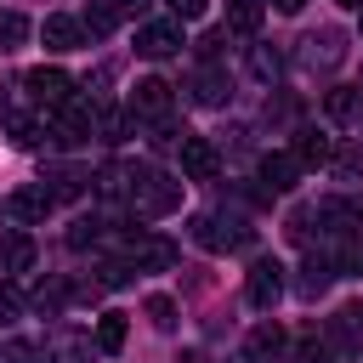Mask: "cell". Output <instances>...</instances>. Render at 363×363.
Instances as JSON below:
<instances>
[{"mask_svg": "<svg viewBox=\"0 0 363 363\" xmlns=\"http://www.w3.org/2000/svg\"><path fill=\"white\" fill-rule=\"evenodd\" d=\"M125 199H130L136 216H170V210L182 204V182L164 176V170H153V164H130V187H125Z\"/></svg>", "mask_w": 363, "mask_h": 363, "instance_id": "1", "label": "cell"}, {"mask_svg": "<svg viewBox=\"0 0 363 363\" xmlns=\"http://www.w3.org/2000/svg\"><path fill=\"white\" fill-rule=\"evenodd\" d=\"M193 238H199L204 250H244V244H250V227H244L238 216L210 210V216H199V221H193Z\"/></svg>", "mask_w": 363, "mask_h": 363, "instance_id": "2", "label": "cell"}, {"mask_svg": "<svg viewBox=\"0 0 363 363\" xmlns=\"http://www.w3.org/2000/svg\"><path fill=\"white\" fill-rule=\"evenodd\" d=\"M23 91H28L34 102H45V108H68V102H74V79H68L62 68H28V74H23Z\"/></svg>", "mask_w": 363, "mask_h": 363, "instance_id": "3", "label": "cell"}, {"mask_svg": "<svg viewBox=\"0 0 363 363\" xmlns=\"http://www.w3.org/2000/svg\"><path fill=\"white\" fill-rule=\"evenodd\" d=\"M278 295H284V267H278V261H255L250 278H244V301H250L255 312H272Z\"/></svg>", "mask_w": 363, "mask_h": 363, "instance_id": "4", "label": "cell"}, {"mask_svg": "<svg viewBox=\"0 0 363 363\" xmlns=\"http://www.w3.org/2000/svg\"><path fill=\"white\" fill-rule=\"evenodd\" d=\"M216 170H221L216 142L210 136H182V176L187 182H216Z\"/></svg>", "mask_w": 363, "mask_h": 363, "instance_id": "5", "label": "cell"}, {"mask_svg": "<svg viewBox=\"0 0 363 363\" xmlns=\"http://www.w3.org/2000/svg\"><path fill=\"white\" fill-rule=\"evenodd\" d=\"M119 255H125V267H176V244H164V238H147V233H136V238H125L119 244Z\"/></svg>", "mask_w": 363, "mask_h": 363, "instance_id": "6", "label": "cell"}, {"mask_svg": "<svg viewBox=\"0 0 363 363\" xmlns=\"http://www.w3.org/2000/svg\"><path fill=\"white\" fill-rule=\"evenodd\" d=\"M136 51L153 57V62H159V57H176V51H182V23H142V28H136Z\"/></svg>", "mask_w": 363, "mask_h": 363, "instance_id": "7", "label": "cell"}, {"mask_svg": "<svg viewBox=\"0 0 363 363\" xmlns=\"http://www.w3.org/2000/svg\"><path fill=\"white\" fill-rule=\"evenodd\" d=\"M130 113H136V119H164V113H170V85H164L159 74L136 79V91H130Z\"/></svg>", "mask_w": 363, "mask_h": 363, "instance_id": "8", "label": "cell"}, {"mask_svg": "<svg viewBox=\"0 0 363 363\" xmlns=\"http://www.w3.org/2000/svg\"><path fill=\"white\" fill-rule=\"evenodd\" d=\"M6 210H11L17 221H45V216L57 210V193H51L45 182H34V187H17V193L6 199Z\"/></svg>", "mask_w": 363, "mask_h": 363, "instance_id": "9", "label": "cell"}, {"mask_svg": "<svg viewBox=\"0 0 363 363\" xmlns=\"http://www.w3.org/2000/svg\"><path fill=\"white\" fill-rule=\"evenodd\" d=\"M329 346H335V352H357V346H363V301H346V306L335 312Z\"/></svg>", "mask_w": 363, "mask_h": 363, "instance_id": "10", "label": "cell"}, {"mask_svg": "<svg viewBox=\"0 0 363 363\" xmlns=\"http://www.w3.org/2000/svg\"><path fill=\"white\" fill-rule=\"evenodd\" d=\"M28 267H34V238L17 233V227H0V272L11 278V272H28Z\"/></svg>", "mask_w": 363, "mask_h": 363, "instance_id": "11", "label": "cell"}, {"mask_svg": "<svg viewBox=\"0 0 363 363\" xmlns=\"http://www.w3.org/2000/svg\"><path fill=\"white\" fill-rule=\"evenodd\" d=\"M301 170H306V164H301L295 153H267V159H261V182H267L272 193H289Z\"/></svg>", "mask_w": 363, "mask_h": 363, "instance_id": "12", "label": "cell"}, {"mask_svg": "<svg viewBox=\"0 0 363 363\" xmlns=\"http://www.w3.org/2000/svg\"><path fill=\"white\" fill-rule=\"evenodd\" d=\"M284 352V329L278 323H261V329H250V340H244V363H267V357H278Z\"/></svg>", "mask_w": 363, "mask_h": 363, "instance_id": "13", "label": "cell"}, {"mask_svg": "<svg viewBox=\"0 0 363 363\" xmlns=\"http://www.w3.org/2000/svg\"><path fill=\"white\" fill-rule=\"evenodd\" d=\"M40 40H45V51H74V45L85 40V28H79L74 17H45V23H40Z\"/></svg>", "mask_w": 363, "mask_h": 363, "instance_id": "14", "label": "cell"}, {"mask_svg": "<svg viewBox=\"0 0 363 363\" xmlns=\"http://www.w3.org/2000/svg\"><path fill=\"white\" fill-rule=\"evenodd\" d=\"M323 113H329L335 125H357V119H363V102H357V91H346V85H335V91L323 96Z\"/></svg>", "mask_w": 363, "mask_h": 363, "instance_id": "15", "label": "cell"}, {"mask_svg": "<svg viewBox=\"0 0 363 363\" xmlns=\"http://www.w3.org/2000/svg\"><path fill=\"white\" fill-rule=\"evenodd\" d=\"M306 57H312V62H323V68H335V62L346 57V45H340V28H323V34H312V40H306Z\"/></svg>", "mask_w": 363, "mask_h": 363, "instance_id": "16", "label": "cell"}, {"mask_svg": "<svg viewBox=\"0 0 363 363\" xmlns=\"http://www.w3.org/2000/svg\"><path fill=\"white\" fill-rule=\"evenodd\" d=\"M130 119H136V113H119V108H108V102H102V108H91V130H96L102 142H119Z\"/></svg>", "mask_w": 363, "mask_h": 363, "instance_id": "17", "label": "cell"}, {"mask_svg": "<svg viewBox=\"0 0 363 363\" xmlns=\"http://www.w3.org/2000/svg\"><path fill=\"white\" fill-rule=\"evenodd\" d=\"M295 159H301V164H329V159H335V142H329L323 130H301Z\"/></svg>", "mask_w": 363, "mask_h": 363, "instance_id": "18", "label": "cell"}, {"mask_svg": "<svg viewBox=\"0 0 363 363\" xmlns=\"http://www.w3.org/2000/svg\"><path fill=\"white\" fill-rule=\"evenodd\" d=\"M227 28L250 40V34L261 28V0H227Z\"/></svg>", "mask_w": 363, "mask_h": 363, "instance_id": "19", "label": "cell"}, {"mask_svg": "<svg viewBox=\"0 0 363 363\" xmlns=\"http://www.w3.org/2000/svg\"><path fill=\"white\" fill-rule=\"evenodd\" d=\"M193 96H199L204 108H221V102H227V74H221V68H204V74L193 79Z\"/></svg>", "mask_w": 363, "mask_h": 363, "instance_id": "20", "label": "cell"}, {"mask_svg": "<svg viewBox=\"0 0 363 363\" xmlns=\"http://www.w3.org/2000/svg\"><path fill=\"white\" fill-rule=\"evenodd\" d=\"M96 346L102 352H119L125 346V312H102L96 318Z\"/></svg>", "mask_w": 363, "mask_h": 363, "instance_id": "21", "label": "cell"}, {"mask_svg": "<svg viewBox=\"0 0 363 363\" xmlns=\"http://www.w3.org/2000/svg\"><path fill=\"white\" fill-rule=\"evenodd\" d=\"M113 23H119V17H113V6H102V0H96V6H85V17H79V28H85L91 40L113 34Z\"/></svg>", "mask_w": 363, "mask_h": 363, "instance_id": "22", "label": "cell"}, {"mask_svg": "<svg viewBox=\"0 0 363 363\" xmlns=\"http://www.w3.org/2000/svg\"><path fill=\"white\" fill-rule=\"evenodd\" d=\"M28 40V17L23 11H0V51H17Z\"/></svg>", "mask_w": 363, "mask_h": 363, "instance_id": "23", "label": "cell"}, {"mask_svg": "<svg viewBox=\"0 0 363 363\" xmlns=\"http://www.w3.org/2000/svg\"><path fill=\"white\" fill-rule=\"evenodd\" d=\"M250 74H255V79H278V74H284V57L267 51V45H250Z\"/></svg>", "mask_w": 363, "mask_h": 363, "instance_id": "24", "label": "cell"}, {"mask_svg": "<svg viewBox=\"0 0 363 363\" xmlns=\"http://www.w3.org/2000/svg\"><path fill=\"white\" fill-rule=\"evenodd\" d=\"M329 278H335V267L312 255V261L301 267V295H323V284H329Z\"/></svg>", "mask_w": 363, "mask_h": 363, "instance_id": "25", "label": "cell"}, {"mask_svg": "<svg viewBox=\"0 0 363 363\" xmlns=\"http://www.w3.org/2000/svg\"><path fill=\"white\" fill-rule=\"evenodd\" d=\"M335 272H363V238H357V233L340 244V255H335Z\"/></svg>", "mask_w": 363, "mask_h": 363, "instance_id": "26", "label": "cell"}, {"mask_svg": "<svg viewBox=\"0 0 363 363\" xmlns=\"http://www.w3.org/2000/svg\"><path fill=\"white\" fill-rule=\"evenodd\" d=\"M62 301H68V289H62V284H57V278H51V284H40V289H34V306H40V312H62Z\"/></svg>", "mask_w": 363, "mask_h": 363, "instance_id": "27", "label": "cell"}, {"mask_svg": "<svg viewBox=\"0 0 363 363\" xmlns=\"http://www.w3.org/2000/svg\"><path fill=\"white\" fill-rule=\"evenodd\" d=\"M329 357H335V346H329V340H312V335H306V340L295 346V363H329Z\"/></svg>", "mask_w": 363, "mask_h": 363, "instance_id": "28", "label": "cell"}, {"mask_svg": "<svg viewBox=\"0 0 363 363\" xmlns=\"http://www.w3.org/2000/svg\"><path fill=\"white\" fill-rule=\"evenodd\" d=\"M40 130H45L40 119H11V142H23V147H40V142H45Z\"/></svg>", "mask_w": 363, "mask_h": 363, "instance_id": "29", "label": "cell"}, {"mask_svg": "<svg viewBox=\"0 0 363 363\" xmlns=\"http://www.w3.org/2000/svg\"><path fill=\"white\" fill-rule=\"evenodd\" d=\"M147 318H153L159 329H170V323H176V301H170V295H147Z\"/></svg>", "mask_w": 363, "mask_h": 363, "instance_id": "30", "label": "cell"}, {"mask_svg": "<svg viewBox=\"0 0 363 363\" xmlns=\"http://www.w3.org/2000/svg\"><path fill=\"white\" fill-rule=\"evenodd\" d=\"M0 363H40V352H34L28 340H6V346H0Z\"/></svg>", "mask_w": 363, "mask_h": 363, "instance_id": "31", "label": "cell"}, {"mask_svg": "<svg viewBox=\"0 0 363 363\" xmlns=\"http://www.w3.org/2000/svg\"><path fill=\"white\" fill-rule=\"evenodd\" d=\"M17 312H23V295H17V284H6V278H0V323H6V318H17Z\"/></svg>", "mask_w": 363, "mask_h": 363, "instance_id": "32", "label": "cell"}, {"mask_svg": "<svg viewBox=\"0 0 363 363\" xmlns=\"http://www.w3.org/2000/svg\"><path fill=\"white\" fill-rule=\"evenodd\" d=\"M170 11H176V23H199L210 11V0H170Z\"/></svg>", "mask_w": 363, "mask_h": 363, "instance_id": "33", "label": "cell"}, {"mask_svg": "<svg viewBox=\"0 0 363 363\" xmlns=\"http://www.w3.org/2000/svg\"><path fill=\"white\" fill-rule=\"evenodd\" d=\"M108 6H113V17H147L153 0H108Z\"/></svg>", "mask_w": 363, "mask_h": 363, "instance_id": "34", "label": "cell"}, {"mask_svg": "<svg viewBox=\"0 0 363 363\" xmlns=\"http://www.w3.org/2000/svg\"><path fill=\"white\" fill-rule=\"evenodd\" d=\"M272 6H278V11H301L306 0H272Z\"/></svg>", "mask_w": 363, "mask_h": 363, "instance_id": "35", "label": "cell"}, {"mask_svg": "<svg viewBox=\"0 0 363 363\" xmlns=\"http://www.w3.org/2000/svg\"><path fill=\"white\" fill-rule=\"evenodd\" d=\"M340 6H363V0H340Z\"/></svg>", "mask_w": 363, "mask_h": 363, "instance_id": "36", "label": "cell"}]
</instances>
